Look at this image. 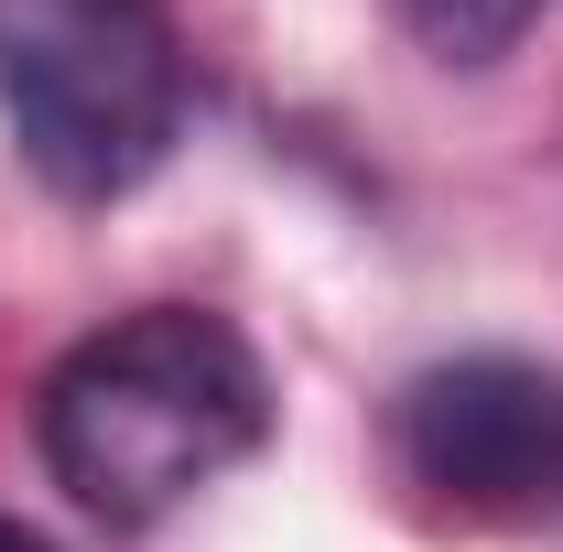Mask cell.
Returning a JSON list of instances; mask_svg holds the SVG:
<instances>
[{
  "mask_svg": "<svg viewBox=\"0 0 563 552\" xmlns=\"http://www.w3.org/2000/svg\"><path fill=\"white\" fill-rule=\"evenodd\" d=\"M272 444V368L207 303H141L44 379V466L87 520L152 531Z\"/></svg>",
  "mask_w": 563,
  "mask_h": 552,
  "instance_id": "6da1fadb",
  "label": "cell"
},
{
  "mask_svg": "<svg viewBox=\"0 0 563 552\" xmlns=\"http://www.w3.org/2000/svg\"><path fill=\"white\" fill-rule=\"evenodd\" d=\"M390 455L433 509H455L477 531L542 520L563 509V368L498 357V346L422 368L390 401Z\"/></svg>",
  "mask_w": 563,
  "mask_h": 552,
  "instance_id": "3957f363",
  "label": "cell"
},
{
  "mask_svg": "<svg viewBox=\"0 0 563 552\" xmlns=\"http://www.w3.org/2000/svg\"><path fill=\"white\" fill-rule=\"evenodd\" d=\"M0 552H55L44 531H22V520H0Z\"/></svg>",
  "mask_w": 563,
  "mask_h": 552,
  "instance_id": "5b68a950",
  "label": "cell"
},
{
  "mask_svg": "<svg viewBox=\"0 0 563 552\" xmlns=\"http://www.w3.org/2000/svg\"><path fill=\"white\" fill-rule=\"evenodd\" d=\"M0 120L76 207L152 185L185 131V55L163 0H0Z\"/></svg>",
  "mask_w": 563,
  "mask_h": 552,
  "instance_id": "7a4b0ae2",
  "label": "cell"
},
{
  "mask_svg": "<svg viewBox=\"0 0 563 552\" xmlns=\"http://www.w3.org/2000/svg\"><path fill=\"white\" fill-rule=\"evenodd\" d=\"M542 11H553V0H401L412 44L444 55V66H488V55H509Z\"/></svg>",
  "mask_w": 563,
  "mask_h": 552,
  "instance_id": "277c9868",
  "label": "cell"
}]
</instances>
